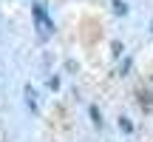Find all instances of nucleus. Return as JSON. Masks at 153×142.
Listing matches in <instances>:
<instances>
[{
  "instance_id": "obj_4",
  "label": "nucleus",
  "mask_w": 153,
  "mask_h": 142,
  "mask_svg": "<svg viewBox=\"0 0 153 142\" xmlns=\"http://www.w3.org/2000/svg\"><path fill=\"white\" fill-rule=\"evenodd\" d=\"M119 128H122V131H125V134H131V131H133V122L122 117V120H119Z\"/></svg>"
},
{
  "instance_id": "obj_5",
  "label": "nucleus",
  "mask_w": 153,
  "mask_h": 142,
  "mask_svg": "<svg viewBox=\"0 0 153 142\" xmlns=\"http://www.w3.org/2000/svg\"><path fill=\"white\" fill-rule=\"evenodd\" d=\"M91 117H94V125H97V128L102 125V120H99V111H97V108H91Z\"/></svg>"
},
{
  "instance_id": "obj_2",
  "label": "nucleus",
  "mask_w": 153,
  "mask_h": 142,
  "mask_svg": "<svg viewBox=\"0 0 153 142\" xmlns=\"http://www.w3.org/2000/svg\"><path fill=\"white\" fill-rule=\"evenodd\" d=\"M26 102H28V108H31V111H37V94H34L31 85H26Z\"/></svg>"
},
{
  "instance_id": "obj_1",
  "label": "nucleus",
  "mask_w": 153,
  "mask_h": 142,
  "mask_svg": "<svg viewBox=\"0 0 153 142\" xmlns=\"http://www.w3.org/2000/svg\"><path fill=\"white\" fill-rule=\"evenodd\" d=\"M31 17H34V28H37V37L40 40H48L51 34H54V23H51L48 11H45V6H31Z\"/></svg>"
},
{
  "instance_id": "obj_6",
  "label": "nucleus",
  "mask_w": 153,
  "mask_h": 142,
  "mask_svg": "<svg viewBox=\"0 0 153 142\" xmlns=\"http://www.w3.org/2000/svg\"><path fill=\"white\" fill-rule=\"evenodd\" d=\"M150 34H153V20H150Z\"/></svg>"
},
{
  "instance_id": "obj_3",
  "label": "nucleus",
  "mask_w": 153,
  "mask_h": 142,
  "mask_svg": "<svg viewBox=\"0 0 153 142\" xmlns=\"http://www.w3.org/2000/svg\"><path fill=\"white\" fill-rule=\"evenodd\" d=\"M111 6H114V11H116V14H128V6L122 3V0H114Z\"/></svg>"
}]
</instances>
